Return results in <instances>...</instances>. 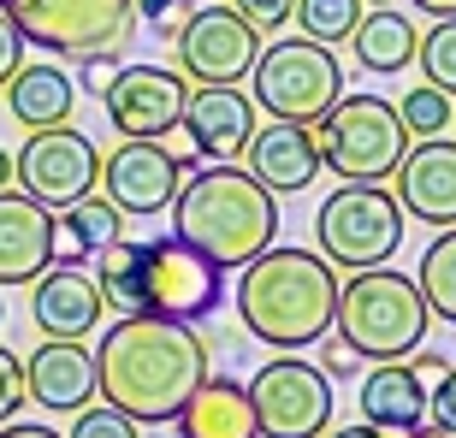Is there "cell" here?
Wrapping results in <instances>:
<instances>
[{
	"instance_id": "obj_2",
	"label": "cell",
	"mask_w": 456,
	"mask_h": 438,
	"mask_svg": "<svg viewBox=\"0 0 456 438\" xmlns=\"http://www.w3.org/2000/svg\"><path fill=\"white\" fill-rule=\"evenodd\" d=\"M338 314V272L308 249H261L237 279V320L267 350H308L332 332Z\"/></svg>"
},
{
	"instance_id": "obj_20",
	"label": "cell",
	"mask_w": 456,
	"mask_h": 438,
	"mask_svg": "<svg viewBox=\"0 0 456 438\" xmlns=\"http://www.w3.org/2000/svg\"><path fill=\"white\" fill-rule=\"evenodd\" d=\"M243 154H249V178H261L273 196H297L321 178V149H314L308 125H285V118L255 125Z\"/></svg>"
},
{
	"instance_id": "obj_12",
	"label": "cell",
	"mask_w": 456,
	"mask_h": 438,
	"mask_svg": "<svg viewBox=\"0 0 456 438\" xmlns=\"http://www.w3.org/2000/svg\"><path fill=\"white\" fill-rule=\"evenodd\" d=\"M12 178L42 207H71L77 196H89L102 184V149L84 131H71V125L30 131V142L12 154Z\"/></svg>"
},
{
	"instance_id": "obj_44",
	"label": "cell",
	"mask_w": 456,
	"mask_h": 438,
	"mask_svg": "<svg viewBox=\"0 0 456 438\" xmlns=\"http://www.w3.org/2000/svg\"><path fill=\"white\" fill-rule=\"evenodd\" d=\"M403 438H444V433H433V426H415V433H403Z\"/></svg>"
},
{
	"instance_id": "obj_22",
	"label": "cell",
	"mask_w": 456,
	"mask_h": 438,
	"mask_svg": "<svg viewBox=\"0 0 456 438\" xmlns=\"http://www.w3.org/2000/svg\"><path fill=\"white\" fill-rule=\"evenodd\" d=\"M178 438H261L249 391L237 385V379L208 373L202 385H196V397L178 409Z\"/></svg>"
},
{
	"instance_id": "obj_33",
	"label": "cell",
	"mask_w": 456,
	"mask_h": 438,
	"mask_svg": "<svg viewBox=\"0 0 456 438\" xmlns=\"http://www.w3.org/2000/svg\"><path fill=\"white\" fill-rule=\"evenodd\" d=\"M24 403H30V397H24V361H18L12 350H0V426L12 421Z\"/></svg>"
},
{
	"instance_id": "obj_26",
	"label": "cell",
	"mask_w": 456,
	"mask_h": 438,
	"mask_svg": "<svg viewBox=\"0 0 456 438\" xmlns=\"http://www.w3.org/2000/svg\"><path fill=\"white\" fill-rule=\"evenodd\" d=\"M415 285H421L427 314H439L444 326H456V225H451V231H439L433 243H427Z\"/></svg>"
},
{
	"instance_id": "obj_46",
	"label": "cell",
	"mask_w": 456,
	"mask_h": 438,
	"mask_svg": "<svg viewBox=\"0 0 456 438\" xmlns=\"http://www.w3.org/2000/svg\"><path fill=\"white\" fill-rule=\"evenodd\" d=\"M0 320H6V303H0Z\"/></svg>"
},
{
	"instance_id": "obj_32",
	"label": "cell",
	"mask_w": 456,
	"mask_h": 438,
	"mask_svg": "<svg viewBox=\"0 0 456 438\" xmlns=\"http://www.w3.org/2000/svg\"><path fill=\"white\" fill-rule=\"evenodd\" d=\"M427 426L444 438H456V368L439 373V385L427 391Z\"/></svg>"
},
{
	"instance_id": "obj_29",
	"label": "cell",
	"mask_w": 456,
	"mask_h": 438,
	"mask_svg": "<svg viewBox=\"0 0 456 438\" xmlns=\"http://www.w3.org/2000/svg\"><path fill=\"white\" fill-rule=\"evenodd\" d=\"M397 118H403V131L421 142V136H444V125L456 118V107H451V95H444V89L415 84L403 101H397Z\"/></svg>"
},
{
	"instance_id": "obj_15",
	"label": "cell",
	"mask_w": 456,
	"mask_h": 438,
	"mask_svg": "<svg viewBox=\"0 0 456 438\" xmlns=\"http://www.w3.org/2000/svg\"><path fill=\"white\" fill-rule=\"evenodd\" d=\"M95 391V350H84V337H42V350L24 361V397L48 415H77Z\"/></svg>"
},
{
	"instance_id": "obj_45",
	"label": "cell",
	"mask_w": 456,
	"mask_h": 438,
	"mask_svg": "<svg viewBox=\"0 0 456 438\" xmlns=\"http://www.w3.org/2000/svg\"><path fill=\"white\" fill-rule=\"evenodd\" d=\"M362 6H391V0H362Z\"/></svg>"
},
{
	"instance_id": "obj_42",
	"label": "cell",
	"mask_w": 456,
	"mask_h": 438,
	"mask_svg": "<svg viewBox=\"0 0 456 438\" xmlns=\"http://www.w3.org/2000/svg\"><path fill=\"white\" fill-rule=\"evenodd\" d=\"M427 18H456V0H415Z\"/></svg>"
},
{
	"instance_id": "obj_31",
	"label": "cell",
	"mask_w": 456,
	"mask_h": 438,
	"mask_svg": "<svg viewBox=\"0 0 456 438\" xmlns=\"http://www.w3.org/2000/svg\"><path fill=\"white\" fill-rule=\"evenodd\" d=\"M71 438H142V426H136L125 409L102 403V409H77V426H71Z\"/></svg>"
},
{
	"instance_id": "obj_24",
	"label": "cell",
	"mask_w": 456,
	"mask_h": 438,
	"mask_svg": "<svg viewBox=\"0 0 456 438\" xmlns=\"http://www.w3.org/2000/svg\"><path fill=\"white\" fill-rule=\"evenodd\" d=\"M415 42H421V30H415V18H403L397 6H373V12H362V24H355V36H350L355 66L373 71V77L409 71L415 66Z\"/></svg>"
},
{
	"instance_id": "obj_27",
	"label": "cell",
	"mask_w": 456,
	"mask_h": 438,
	"mask_svg": "<svg viewBox=\"0 0 456 438\" xmlns=\"http://www.w3.org/2000/svg\"><path fill=\"white\" fill-rule=\"evenodd\" d=\"M95 285H102V296L113 308H125V314H136V290H142V243H107L102 255H95Z\"/></svg>"
},
{
	"instance_id": "obj_18",
	"label": "cell",
	"mask_w": 456,
	"mask_h": 438,
	"mask_svg": "<svg viewBox=\"0 0 456 438\" xmlns=\"http://www.w3.org/2000/svg\"><path fill=\"white\" fill-rule=\"evenodd\" d=\"M53 267V207L0 190V285H30Z\"/></svg>"
},
{
	"instance_id": "obj_37",
	"label": "cell",
	"mask_w": 456,
	"mask_h": 438,
	"mask_svg": "<svg viewBox=\"0 0 456 438\" xmlns=\"http://www.w3.org/2000/svg\"><path fill=\"white\" fill-rule=\"evenodd\" d=\"M355 368H362V355H350L344 344H332V350H326V361H321V373L332 379V385H338V379H350Z\"/></svg>"
},
{
	"instance_id": "obj_25",
	"label": "cell",
	"mask_w": 456,
	"mask_h": 438,
	"mask_svg": "<svg viewBox=\"0 0 456 438\" xmlns=\"http://www.w3.org/2000/svg\"><path fill=\"white\" fill-rule=\"evenodd\" d=\"M118 225H125V214H118L107 196H77L71 207H60L53 214V261H66V267H77V261H89V255H102L107 243H118Z\"/></svg>"
},
{
	"instance_id": "obj_4",
	"label": "cell",
	"mask_w": 456,
	"mask_h": 438,
	"mask_svg": "<svg viewBox=\"0 0 456 438\" xmlns=\"http://www.w3.org/2000/svg\"><path fill=\"white\" fill-rule=\"evenodd\" d=\"M338 344L362 361H403L427 344V303L421 285L391 267L355 272L350 285H338Z\"/></svg>"
},
{
	"instance_id": "obj_38",
	"label": "cell",
	"mask_w": 456,
	"mask_h": 438,
	"mask_svg": "<svg viewBox=\"0 0 456 438\" xmlns=\"http://www.w3.org/2000/svg\"><path fill=\"white\" fill-rule=\"evenodd\" d=\"M107 84H113V60H102V53L84 60V89L89 95H107Z\"/></svg>"
},
{
	"instance_id": "obj_28",
	"label": "cell",
	"mask_w": 456,
	"mask_h": 438,
	"mask_svg": "<svg viewBox=\"0 0 456 438\" xmlns=\"http://www.w3.org/2000/svg\"><path fill=\"white\" fill-rule=\"evenodd\" d=\"M362 0H297V24H303L308 42H321V48H338V42H350L355 24H362Z\"/></svg>"
},
{
	"instance_id": "obj_39",
	"label": "cell",
	"mask_w": 456,
	"mask_h": 438,
	"mask_svg": "<svg viewBox=\"0 0 456 438\" xmlns=\"http://www.w3.org/2000/svg\"><path fill=\"white\" fill-rule=\"evenodd\" d=\"M0 438H60V433H53V426H36V421H6Z\"/></svg>"
},
{
	"instance_id": "obj_11",
	"label": "cell",
	"mask_w": 456,
	"mask_h": 438,
	"mask_svg": "<svg viewBox=\"0 0 456 438\" xmlns=\"http://www.w3.org/2000/svg\"><path fill=\"white\" fill-rule=\"evenodd\" d=\"M261 60V30L225 6H202L190 12V24H178V77L196 89H237L249 77V66Z\"/></svg>"
},
{
	"instance_id": "obj_19",
	"label": "cell",
	"mask_w": 456,
	"mask_h": 438,
	"mask_svg": "<svg viewBox=\"0 0 456 438\" xmlns=\"http://www.w3.org/2000/svg\"><path fill=\"white\" fill-rule=\"evenodd\" d=\"M255 113H261V107H255L249 95H237V89H190V101H184L190 149L202 154L208 166H232L237 154L249 149Z\"/></svg>"
},
{
	"instance_id": "obj_10",
	"label": "cell",
	"mask_w": 456,
	"mask_h": 438,
	"mask_svg": "<svg viewBox=\"0 0 456 438\" xmlns=\"http://www.w3.org/2000/svg\"><path fill=\"white\" fill-rule=\"evenodd\" d=\"M243 391L261 438H321L332 426V379L303 355H273Z\"/></svg>"
},
{
	"instance_id": "obj_35",
	"label": "cell",
	"mask_w": 456,
	"mask_h": 438,
	"mask_svg": "<svg viewBox=\"0 0 456 438\" xmlns=\"http://www.w3.org/2000/svg\"><path fill=\"white\" fill-rule=\"evenodd\" d=\"M24 66V36H18V24L6 12H0V89L12 84V71Z\"/></svg>"
},
{
	"instance_id": "obj_9",
	"label": "cell",
	"mask_w": 456,
	"mask_h": 438,
	"mask_svg": "<svg viewBox=\"0 0 456 438\" xmlns=\"http://www.w3.org/2000/svg\"><path fill=\"white\" fill-rule=\"evenodd\" d=\"M225 303V272L196 255L178 237H149L142 243V290H136V314H160V320H208Z\"/></svg>"
},
{
	"instance_id": "obj_7",
	"label": "cell",
	"mask_w": 456,
	"mask_h": 438,
	"mask_svg": "<svg viewBox=\"0 0 456 438\" xmlns=\"http://www.w3.org/2000/svg\"><path fill=\"white\" fill-rule=\"evenodd\" d=\"M249 84H255V107L285 125H314L326 107L344 95V66L338 53L308 42V36H285L261 48V60L249 66Z\"/></svg>"
},
{
	"instance_id": "obj_41",
	"label": "cell",
	"mask_w": 456,
	"mask_h": 438,
	"mask_svg": "<svg viewBox=\"0 0 456 438\" xmlns=\"http://www.w3.org/2000/svg\"><path fill=\"white\" fill-rule=\"evenodd\" d=\"M326 438H391V433H379V426L362 421V426H338V433H326Z\"/></svg>"
},
{
	"instance_id": "obj_13",
	"label": "cell",
	"mask_w": 456,
	"mask_h": 438,
	"mask_svg": "<svg viewBox=\"0 0 456 438\" xmlns=\"http://www.w3.org/2000/svg\"><path fill=\"white\" fill-rule=\"evenodd\" d=\"M184 184V160L167 154L149 136H118V149L102 154V196L118 207V214H167L172 196Z\"/></svg>"
},
{
	"instance_id": "obj_30",
	"label": "cell",
	"mask_w": 456,
	"mask_h": 438,
	"mask_svg": "<svg viewBox=\"0 0 456 438\" xmlns=\"http://www.w3.org/2000/svg\"><path fill=\"white\" fill-rule=\"evenodd\" d=\"M415 60H421L427 84L444 89V95H456V18H439V24L415 42Z\"/></svg>"
},
{
	"instance_id": "obj_8",
	"label": "cell",
	"mask_w": 456,
	"mask_h": 438,
	"mask_svg": "<svg viewBox=\"0 0 456 438\" xmlns=\"http://www.w3.org/2000/svg\"><path fill=\"white\" fill-rule=\"evenodd\" d=\"M314 237H321V255L344 272L386 267L403 243V207L386 184H344L321 202Z\"/></svg>"
},
{
	"instance_id": "obj_43",
	"label": "cell",
	"mask_w": 456,
	"mask_h": 438,
	"mask_svg": "<svg viewBox=\"0 0 456 438\" xmlns=\"http://www.w3.org/2000/svg\"><path fill=\"white\" fill-rule=\"evenodd\" d=\"M0 190H12V154L0 149Z\"/></svg>"
},
{
	"instance_id": "obj_34",
	"label": "cell",
	"mask_w": 456,
	"mask_h": 438,
	"mask_svg": "<svg viewBox=\"0 0 456 438\" xmlns=\"http://www.w3.org/2000/svg\"><path fill=\"white\" fill-rule=\"evenodd\" d=\"M232 6L249 18L255 30H285L290 12H297V0H232Z\"/></svg>"
},
{
	"instance_id": "obj_36",
	"label": "cell",
	"mask_w": 456,
	"mask_h": 438,
	"mask_svg": "<svg viewBox=\"0 0 456 438\" xmlns=\"http://www.w3.org/2000/svg\"><path fill=\"white\" fill-rule=\"evenodd\" d=\"M131 6L149 18L154 30H172V36H178V12H184V0H131Z\"/></svg>"
},
{
	"instance_id": "obj_23",
	"label": "cell",
	"mask_w": 456,
	"mask_h": 438,
	"mask_svg": "<svg viewBox=\"0 0 456 438\" xmlns=\"http://www.w3.org/2000/svg\"><path fill=\"white\" fill-rule=\"evenodd\" d=\"M71 107H77V89L60 66H18L12 84H6V113L24 125V131H53V125H66Z\"/></svg>"
},
{
	"instance_id": "obj_16",
	"label": "cell",
	"mask_w": 456,
	"mask_h": 438,
	"mask_svg": "<svg viewBox=\"0 0 456 438\" xmlns=\"http://www.w3.org/2000/svg\"><path fill=\"white\" fill-rule=\"evenodd\" d=\"M391 178H397V207L403 214H415L421 225H439V231L456 225V142H444V136L409 142L403 166Z\"/></svg>"
},
{
	"instance_id": "obj_40",
	"label": "cell",
	"mask_w": 456,
	"mask_h": 438,
	"mask_svg": "<svg viewBox=\"0 0 456 438\" xmlns=\"http://www.w3.org/2000/svg\"><path fill=\"white\" fill-rule=\"evenodd\" d=\"M415 355H421V361H415V373H444V368H451L439 350H415Z\"/></svg>"
},
{
	"instance_id": "obj_3",
	"label": "cell",
	"mask_w": 456,
	"mask_h": 438,
	"mask_svg": "<svg viewBox=\"0 0 456 438\" xmlns=\"http://www.w3.org/2000/svg\"><path fill=\"white\" fill-rule=\"evenodd\" d=\"M172 237L208 255L220 272L249 267L261 249H273L279 237V202L261 178L243 166H202L184 172V184L172 196Z\"/></svg>"
},
{
	"instance_id": "obj_5",
	"label": "cell",
	"mask_w": 456,
	"mask_h": 438,
	"mask_svg": "<svg viewBox=\"0 0 456 438\" xmlns=\"http://www.w3.org/2000/svg\"><path fill=\"white\" fill-rule=\"evenodd\" d=\"M308 136L321 149V166H332L344 184H386L415 142L403 131L397 107L379 101V95H338L308 125Z\"/></svg>"
},
{
	"instance_id": "obj_17",
	"label": "cell",
	"mask_w": 456,
	"mask_h": 438,
	"mask_svg": "<svg viewBox=\"0 0 456 438\" xmlns=\"http://www.w3.org/2000/svg\"><path fill=\"white\" fill-rule=\"evenodd\" d=\"M102 308H107V296L84 267L53 261L42 279H30V320L42 337H89L95 320H102Z\"/></svg>"
},
{
	"instance_id": "obj_1",
	"label": "cell",
	"mask_w": 456,
	"mask_h": 438,
	"mask_svg": "<svg viewBox=\"0 0 456 438\" xmlns=\"http://www.w3.org/2000/svg\"><path fill=\"white\" fill-rule=\"evenodd\" d=\"M208 337L184 320L160 314H125L102 332L95 350V385L113 409H125L136 426L178 421V409L208 379Z\"/></svg>"
},
{
	"instance_id": "obj_21",
	"label": "cell",
	"mask_w": 456,
	"mask_h": 438,
	"mask_svg": "<svg viewBox=\"0 0 456 438\" xmlns=\"http://www.w3.org/2000/svg\"><path fill=\"white\" fill-rule=\"evenodd\" d=\"M362 421L379 433H415L427 426V385L409 361H373V373L362 379Z\"/></svg>"
},
{
	"instance_id": "obj_6",
	"label": "cell",
	"mask_w": 456,
	"mask_h": 438,
	"mask_svg": "<svg viewBox=\"0 0 456 438\" xmlns=\"http://www.w3.org/2000/svg\"><path fill=\"white\" fill-rule=\"evenodd\" d=\"M0 12L18 24L24 48L53 60H118L136 24L131 0H0Z\"/></svg>"
},
{
	"instance_id": "obj_14",
	"label": "cell",
	"mask_w": 456,
	"mask_h": 438,
	"mask_svg": "<svg viewBox=\"0 0 456 438\" xmlns=\"http://www.w3.org/2000/svg\"><path fill=\"white\" fill-rule=\"evenodd\" d=\"M184 101H190V84L172 66H118L107 95H102L113 131L149 136V142H160L167 131L184 125Z\"/></svg>"
}]
</instances>
